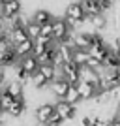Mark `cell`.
I'll use <instances>...</instances> for the list:
<instances>
[{"label":"cell","instance_id":"7a4b0ae2","mask_svg":"<svg viewBox=\"0 0 120 126\" xmlns=\"http://www.w3.org/2000/svg\"><path fill=\"white\" fill-rule=\"evenodd\" d=\"M71 26L68 25L66 19H53V40L54 42H66L71 36Z\"/></svg>","mask_w":120,"mask_h":126},{"label":"cell","instance_id":"9c48e42d","mask_svg":"<svg viewBox=\"0 0 120 126\" xmlns=\"http://www.w3.org/2000/svg\"><path fill=\"white\" fill-rule=\"evenodd\" d=\"M77 90H79L81 100H92V98L98 94V89H96L94 85H90L88 81H83V79L77 83Z\"/></svg>","mask_w":120,"mask_h":126},{"label":"cell","instance_id":"6da1fadb","mask_svg":"<svg viewBox=\"0 0 120 126\" xmlns=\"http://www.w3.org/2000/svg\"><path fill=\"white\" fill-rule=\"evenodd\" d=\"M66 21H68V25L71 26V28H75L77 25H83L86 19H88V15L84 13V10H83V4L81 2H69L68 6H66Z\"/></svg>","mask_w":120,"mask_h":126},{"label":"cell","instance_id":"83f0119b","mask_svg":"<svg viewBox=\"0 0 120 126\" xmlns=\"http://www.w3.org/2000/svg\"><path fill=\"white\" fill-rule=\"evenodd\" d=\"M109 126H120V115H115L109 121Z\"/></svg>","mask_w":120,"mask_h":126},{"label":"cell","instance_id":"277c9868","mask_svg":"<svg viewBox=\"0 0 120 126\" xmlns=\"http://www.w3.org/2000/svg\"><path fill=\"white\" fill-rule=\"evenodd\" d=\"M54 111L62 117L64 121H73L75 115H77V105H75V104H69V102H66L62 98V100L54 102Z\"/></svg>","mask_w":120,"mask_h":126},{"label":"cell","instance_id":"d6986e66","mask_svg":"<svg viewBox=\"0 0 120 126\" xmlns=\"http://www.w3.org/2000/svg\"><path fill=\"white\" fill-rule=\"evenodd\" d=\"M88 57H90V53L86 51V49H75V51H73L71 60L77 64V66H86V62H88Z\"/></svg>","mask_w":120,"mask_h":126},{"label":"cell","instance_id":"3957f363","mask_svg":"<svg viewBox=\"0 0 120 126\" xmlns=\"http://www.w3.org/2000/svg\"><path fill=\"white\" fill-rule=\"evenodd\" d=\"M58 70H60L62 77L66 79L68 83L77 85L79 81H81V66H77V64L73 62V60H69V62H64Z\"/></svg>","mask_w":120,"mask_h":126},{"label":"cell","instance_id":"f546056e","mask_svg":"<svg viewBox=\"0 0 120 126\" xmlns=\"http://www.w3.org/2000/svg\"><path fill=\"white\" fill-rule=\"evenodd\" d=\"M0 87H2V85H0Z\"/></svg>","mask_w":120,"mask_h":126},{"label":"cell","instance_id":"ffe728a7","mask_svg":"<svg viewBox=\"0 0 120 126\" xmlns=\"http://www.w3.org/2000/svg\"><path fill=\"white\" fill-rule=\"evenodd\" d=\"M64 100L69 102V104H75V105H77L79 102H83V100H81V96H79L77 85H69V89H68V92H66V96H64Z\"/></svg>","mask_w":120,"mask_h":126},{"label":"cell","instance_id":"ac0fdd59","mask_svg":"<svg viewBox=\"0 0 120 126\" xmlns=\"http://www.w3.org/2000/svg\"><path fill=\"white\" fill-rule=\"evenodd\" d=\"M32 47H34V40H26V42H21L17 43V45H13V49H15L17 57H26V55H32Z\"/></svg>","mask_w":120,"mask_h":126},{"label":"cell","instance_id":"2e32d148","mask_svg":"<svg viewBox=\"0 0 120 126\" xmlns=\"http://www.w3.org/2000/svg\"><path fill=\"white\" fill-rule=\"evenodd\" d=\"M4 89L8 90L13 98H23V96H25V83L17 81V79L10 81V83H8V87H4Z\"/></svg>","mask_w":120,"mask_h":126},{"label":"cell","instance_id":"d4e9b609","mask_svg":"<svg viewBox=\"0 0 120 126\" xmlns=\"http://www.w3.org/2000/svg\"><path fill=\"white\" fill-rule=\"evenodd\" d=\"M40 36H47V38H53V23H47V25H41V32Z\"/></svg>","mask_w":120,"mask_h":126},{"label":"cell","instance_id":"7c38bea8","mask_svg":"<svg viewBox=\"0 0 120 126\" xmlns=\"http://www.w3.org/2000/svg\"><path fill=\"white\" fill-rule=\"evenodd\" d=\"M86 21L90 23V26L92 28H96V30H99V32H107V28H109V19H107V15L105 13H98V15H92V17H88Z\"/></svg>","mask_w":120,"mask_h":126},{"label":"cell","instance_id":"44dd1931","mask_svg":"<svg viewBox=\"0 0 120 126\" xmlns=\"http://www.w3.org/2000/svg\"><path fill=\"white\" fill-rule=\"evenodd\" d=\"M13 100H15V98H13L6 89H0V104H2V111H4V113L10 109V105L13 104Z\"/></svg>","mask_w":120,"mask_h":126},{"label":"cell","instance_id":"4fadbf2b","mask_svg":"<svg viewBox=\"0 0 120 126\" xmlns=\"http://www.w3.org/2000/svg\"><path fill=\"white\" fill-rule=\"evenodd\" d=\"M53 13L49 10H45V8H40V10H34V13H32V21L38 23V25H47V23H53Z\"/></svg>","mask_w":120,"mask_h":126},{"label":"cell","instance_id":"484cf974","mask_svg":"<svg viewBox=\"0 0 120 126\" xmlns=\"http://www.w3.org/2000/svg\"><path fill=\"white\" fill-rule=\"evenodd\" d=\"M99 6H101V10L105 11H111L113 8H115V0H99Z\"/></svg>","mask_w":120,"mask_h":126},{"label":"cell","instance_id":"4316f807","mask_svg":"<svg viewBox=\"0 0 120 126\" xmlns=\"http://www.w3.org/2000/svg\"><path fill=\"white\" fill-rule=\"evenodd\" d=\"M6 75H8V74H6V68H4V66H0V85L6 83Z\"/></svg>","mask_w":120,"mask_h":126},{"label":"cell","instance_id":"8fae6325","mask_svg":"<svg viewBox=\"0 0 120 126\" xmlns=\"http://www.w3.org/2000/svg\"><path fill=\"white\" fill-rule=\"evenodd\" d=\"M26 40H30V38H28V32H26V26L19 25V26H13V28L10 30V42H11V45H17V43L26 42Z\"/></svg>","mask_w":120,"mask_h":126},{"label":"cell","instance_id":"f1b7e54d","mask_svg":"<svg viewBox=\"0 0 120 126\" xmlns=\"http://www.w3.org/2000/svg\"><path fill=\"white\" fill-rule=\"evenodd\" d=\"M0 113H4V111H2V104H0Z\"/></svg>","mask_w":120,"mask_h":126},{"label":"cell","instance_id":"603a6c76","mask_svg":"<svg viewBox=\"0 0 120 126\" xmlns=\"http://www.w3.org/2000/svg\"><path fill=\"white\" fill-rule=\"evenodd\" d=\"M64 122H66V121H64L62 117H60V115H58V113H56V111H54V113H53V115L49 117V121L45 122V124H43V126H62Z\"/></svg>","mask_w":120,"mask_h":126},{"label":"cell","instance_id":"8992f818","mask_svg":"<svg viewBox=\"0 0 120 126\" xmlns=\"http://www.w3.org/2000/svg\"><path fill=\"white\" fill-rule=\"evenodd\" d=\"M69 85H71V83H68L64 77H56L54 81H51V83H49V90H51V94L54 96V98L62 100L64 96H66V92H68Z\"/></svg>","mask_w":120,"mask_h":126},{"label":"cell","instance_id":"ba28073f","mask_svg":"<svg viewBox=\"0 0 120 126\" xmlns=\"http://www.w3.org/2000/svg\"><path fill=\"white\" fill-rule=\"evenodd\" d=\"M17 66H19V68H23L25 72H28V74L32 75L34 72H38L40 62H38V57H34V55H26V57H21V58H19Z\"/></svg>","mask_w":120,"mask_h":126},{"label":"cell","instance_id":"5bb4252c","mask_svg":"<svg viewBox=\"0 0 120 126\" xmlns=\"http://www.w3.org/2000/svg\"><path fill=\"white\" fill-rule=\"evenodd\" d=\"M81 4H83V10H84V13H86L88 17L98 15V13H103L101 6H99V0H81Z\"/></svg>","mask_w":120,"mask_h":126},{"label":"cell","instance_id":"e0dca14e","mask_svg":"<svg viewBox=\"0 0 120 126\" xmlns=\"http://www.w3.org/2000/svg\"><path fill=\"white\" fill-rule=\"evenodd\" d=\"M38 70L45 75V79H47L49 83L58 77V68L54 66V64H40V68H38Z\"/></svg>","mask_w":120,"mask_h":126},{"label":"cell","instance_id":"9a60e30c","mask_svg":"<svg viewBox=\"0 0 120 126\" xmlns=\"http://www.w3.org/2000/svg\"><path fill=\"white\" fill-rule=\"evenodd\" d=\"M30 85L34 87L36 90H43V89H49V81L45 79V75L38 70V72H34V74L30 75Z\"/></svg>","mask_w":120,"mask_h":126},{"label":"cell","instance_id":"5b68a950","mask_svg":"<svg viewBox=\"0 0 120 126\" xmlns=\"http://www.w3.org/2000/svg\"><path fill=\"white\" fill-rule=\"evenodd\" d=\"M54 113V104H49V102H43V104H40L36 107V111H34V119H36L38 124H45V122L49 121V117Z\"/></svg>","mask_w":120,"mask_h":126},{"label":"cell","instance_id":"30bf717a","mask_svg":"<svg viewBox=\"0 0 120 126\" xmlns=\"http://www.w3.org/2000/svg\"><path fill=\"white\" fill-rule=\"evenodd\" d=\"M0 6H2V11H4L6 17L21 13V8H23L21 0H0Z\"/></svg>","mask_w":120,"mask_h":126},{"label":"cell","instance_id":"cb8c5ba5","mask_svg":"<svg viewBox=\"0 0 120 126\" xmlns=\"http://www.w3.org/2000/svg\"><path fill=\"white\" fill-rule=\"evenodd\" d=\"M45 49H47V45H45V43L34 42V47H32V55H34V57H40V55H41Z\"/></svg>","mask_w":120,"mask_h":126},{"label":"cell","instance_id":"7402d4cb","mask_svg":"<svg viewBox=\"0 0 120 126\" xmlns=\"http://www.w3.org/2000/svg\"><path fill=\"white\" fill-rule=\"evenodd\" d=\"M26 32H28V38H30V40H36V38L40 36V32H41V26L30 19V21L26 23Z\"/></svg>","mask_w":120,"mask_h":126},{"label":"cell","instance_id":"52a82bcc","mask_svg":"<svg viewBox=\"0 0 120 126\" xmlns=\"http://www.w3.org/2000/svg\"><path fill=\"white\" fill-rule=\"evenodd\" d=\"M25 111H26V100H25V96H23V98H15L13 104L10 105V109L6 111V113H8V117H11V119H21V117L25 115Z\"/></svg>","mask_w":120,"mask_h":126}]
</instances>
